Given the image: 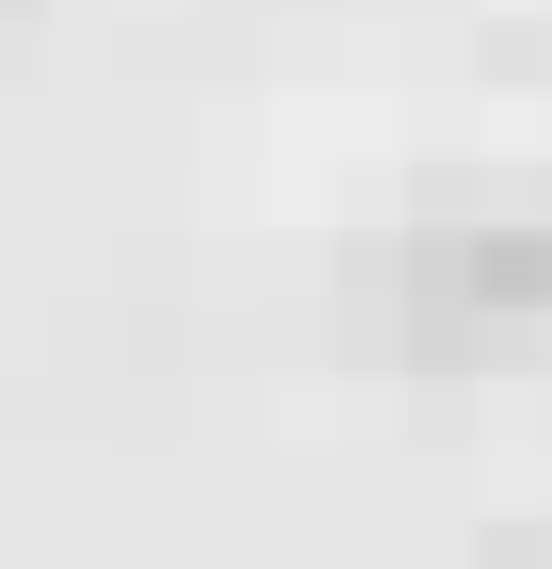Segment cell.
<instances>
[{
  "label": "cell",
  "instance_id": "obj_1",
  "mask_svg": "<svg viewBox=\"0 0 552 569\" xmlns=\"http://www.w3.org/2000/svg\"><path fill=\"white\" fill-rule=\"evenodd\" d=\"M374 293L423 358H504L552 326V228H423Z\"/></svg>",
  "mask_w": 552,
  "mask_h": 569
}]
</instances>
